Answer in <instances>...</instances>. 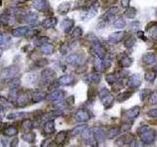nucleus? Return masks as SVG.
I'll use <instances>...</instances> for the list:
<instances>
[{
    "mask_svg": "<svg viewBox=\"0 0 157 147\" xmlns=\"http://www.w3.org/2000/svg\"><path fill=\"white\" fill-rule=\"evenodd\" d=\"M100 100L102 101L103 106H104L106 109H108V108H110L113 105V102H114L115 98H114V96L109 92L108 94H106V95L103 96V97H101Z\"/></svg>",
    "mask_w": 157,
    "mask_h": 147,
    "instance_id": "obj_17",
    "label": "nucleus"
},
{
    "mask_svg": "<svg viewBox=\"0 0 157 147\" xmlns=\"http://www.w3.org/2000/svg\"><path fill=\"white\" fill-rule=\"evenodd\" d=\"M38 19V16L35 12H31V13L27 14L26 16L24 17V21L28 24H34L35 23Z\"/></svg>",
    "mask_w": 157,
    "mask_h": 147,
    "instance_id": "obj_25",
    "label": "nucleus"
},
{
    "mask_svg": "<svg viewBox=\"0 0 157 147\" xmlns=\"http://www.w3.org/2000/svg\"><path fill=\"white\" fill-rule=\"evenodd\" d=\"M43 131L46 134H51L55 131V123L54 121H48L43 125Z\"/></svg>",
    "mask_w": 157,
    "mask_h": 147,
    "instance_id": "obj_22",
    "label": "nucleus"
},
{
    "mask_svg": "<svg viewBox=\"0 0 157 147\" xmlns=\"http://www.w3.org/2000/svg\"><path fill=\"white\" fill-rule=\"evenodd\" d=\"M120 132H121V129L119 128H110L106 132V137L109 138V139H113V138L119 135Z\"/></svg>",
    "mask_w": 157,
    "mask_h": 147,
    "instance_id": "obj_26",
    "label": "nucleus"
},
{
    "mask_svg": "<svg viewBox=\"0 0 157 147\" xmlns=\"http://www.w3.org/2000/svg\"><path fill=\"white\" fill-rule=\"evenodd\" d=\"M151 93V90L148 89V88H143V89H142V91H140V100L142 101H144L146 98L149 97V95Z\"/></svg>",
    "mask_w": 157,
    "mask_h": 147,
    "instance_id": "obj_41",
    "label": "nucleus"
},
{
    "mask_svg": "<svg viewBox=\"0 0 157 147\" xmlns=\"http://www.w3.org/2000/svg\"><path fill=\"white\" fill-rule=\"evenodd\" d=\"M118 63L122 68H130L133 65L134 60L126 53H121L118 56Z\"/></svg>",
    "mask_w": 157,
    "mask_h": 147,
    "instance_id": "obj_5",
    "label": "nucleus"
},
{
    "mask_svg": "<svg viewBox=\"0 0 157 147\" xmlns=\"http://www.w3.org/2000/svg\"><path fill=\"white\" fill-rule=\"evenodd\" d=\"M135 137L132 134H125V135L120 136L115 142V144L122 146V145H133L135 143Z\"/></svg>",
    "mask_w": 157,
    "mask_h": 147,
    "instance_id": "obj_6",
    "label": "nucleus"
},
{
    "mask_svg": "<svg viewBox=\"0 0 157 147\" xmlns=\"http://www.w3.org/2000/svg\"><path fill=\"white\" fill-rule=\"evenodd\" d=\"M125 46L127 48H132L133 46L135 44V38L134 36H130V37H128V38L125 40Z\"/></svg>",
    "mask_w": 157,
    "mask_h": 147,
    "instance_id": "obj_44",
    "label": "nucleus"
},
{
    "mask_svg": "<svg viewBox=\"0 0 157 147\" xmlns=\"http://www.w3.org/2000/svg\"><path fill=\"white\" fill-rule=\"evenodd\" d=\"M45 98L48 101H61L64 98V92L62 90H55L51 92L50 94H48Z\"/></svg>",
    "mask_w": 157,
    "mask_h": 147,
    "instance_id": "obj_12",
    "label": "nucleus"
},
{
    "mask_svg": "<svg viewBox=\"0 0 157 147\" xmlns=\"http://www.w3.org/2000/svg\"><path fill=\"white\" fill-rule=\"evenodd\" d=\"M139 113H140V107L139 106H134L133 108H131L130 110H128L126 112V117H127L128 120L135 121V118L139 116Z\"/></svg>",
    "mask_w": 157,
    "mask_h": 147,
    "instance_id": "obj_13",
    "label": "nucleus"
},
{
    "mask_svg": "<svg viewBox=\"0 0 157 147\" xmlns=\"http://www.w3.org/2000/svg\"><path fill=\"white\" fill-rule=\"evenodd\" d=\"M28 31H30V28L28 27H19L12 31V35L15 37H21V36L26 35Z\"/></svg>",
    "mask_w": 157,
    "mask_h": 147,
    "instance_id": "obj_18",
    "label": "nucleus"
},
{
    "mask_svg": "<svg viewBox=\"0 0 157 147\" xmlns=\"http://www.w3.org/2000/svg\"><path fill=\"white\" fill-rule=\"evenodd\" d=\"M119 75L117 74H115V73H110V74H107L105 75V79H106V82L109 83V85H112L113 83H115L116 82L119 81Z\"/></svg>",
    "mask_w": 157,
    "mask_h": 147,
    "instance_id": "obj_29",
    "label": "nucleus"
},
{
    "mask_svg": "<svg viewBox=\"0 0 157 147\" xmlns=\"http://www.w3.org/2000/svg\"><path fill=\"white\" fill-rule=\"evenodd\" d=\"M126 35L125 32H117L111 33L108 37V41L110 43H118L120 41H122L124 39V37Z\"/></svg>",
    "mask_w": 157,
    "mask_h": 147,
    "instance_id": "obj_10",
    "label": "nucleus"
},
{
    "mask_svg": "<svg viewBox=\"0 0 157 147\" xmlns=\"http://www.w3.org/2000/svg\"><path fill=\"white\" fill-rule=\"evenodd\" d=\"M66 138H67V132H66L65 131L60 132L55 137V142L56 143H58V144H62V143H64Z\"/></svg>",
    "mask_w": 157,
    "mask_h": 147,
    "instance_id": "obj_35",
    "label": "nucleus"
},
{
    "mask_svg": "<svg viewBox=\"0 0 157 147\" xmlns=\"http://www.w3.org/2000/svg\"><path fill=\"white\" fill-rule=\"evenodd\" d=\"M86 128L85 125H78L77 127L74 128L72 131H71V135L75 136V135H78V134H81L82 132V131Z\"/></svg>",
    "mask_w": 157,
    "mask_h": 147,
    "instance_id": "obj_37",
    "label": "nucleus"
},
{
    "mask_svg": "<svg viewBox=\"0 0 157 147\" xmlns=\"http://www.w3.org/2000/svg\"><path fill=\"white\" fill-rule=\"evenodd\" d=\"M23 139L26 142H28V143H32V142H35V134L34 132L26 133L23 135Z\"/></svg>",
    "mask_w": 157,
    "mask_h": 147,
    "instance_id": "obj_38",
    "label": "nucleus"
},
{
    "mask_svg": "<svg viewBox=\"0 0 157 147\" xmlns=\"http://www.w3.org/2000/svg\"><path fill=\"white\" fill-rule=\"evenodd\" d=\"M86 1H90V0H86Z\"/></svg>",
    "mask_w": 157,
    "mask_h": 147,
    "instance_id": "obj_61",
    "label": "nucleus"
},
{
    "mask_svg": "<svg viewBox=\"0 0 157 147\" xmlns=\"http://www.w3.org/2000/svg\"><path fill=\"white\" fill-rule=\"evenodd\" d=\"M114 27L116 28H123L126 27V21L123 18H118L114 22Z\"/></svg>",
    "mask_w": 157,
    "mask_h": 147,
    "instance_id": "obj_42",
    "label": "nucleus"
},
{
    "mask_svg": "<svg viewBox=\"0 0 157 147\" xmlns=\"http://www.w3.org/2000/svg\"><path fill=\"white\" fill-rule=\"evenodd\" d=\"M82 138H84V140H85L86 142H89V143L92 141V137H93V133L92 132V129H89L88 127H86L84 131H82Z\"/></svg>",
    "mask_w": 157,
    "mask_h": 147,
    "instance_id": "obj_28",
    "label": "nucleus"
},
{
    "mask_svg": "<svg viewBox=\"0 0 157 147\" xmlns=\"http://www.w3.org/2000/svg\"><path fill=\"white\" fill-rule=\"evenodd\" d=\"M46 97V94H45V92H42V91H38L35 92V93L32 94V100L34 103H38L40 101H42V100Z\"/></svg>",
    "mask_w": 157,
    "mask_h": 147,
    "instance_id": "obj_27",
    "label": "nucleus"
},
{
    "mask_svg": "<svg viewBox=\"0 0 157 147\" xmlns=\"http://www.w3.org/2000/svg\"><path fill=\"white\" fill-rule=\"evenodd\" d=\"M55 72L51 69H45L41 73V78L45 82H52V79L55 78Z\"/></svg>",
    "mask_w": 157,
    "mask_h": 147,
    "instance_id": "obj_15",
    "label": "nucleus"
},
{
    "mask_svg": "<svg viewBox=\"0 0 157 147\" xmlns=\"http://www.w3.org/2000/svg\"><path fill=\"white\" fill-rule=\"evenodd\" d=\"M92 133H93L94 139H95L97 143H103V142H104L106 133L104 132V131H103L101 128H94L92 131Z\"/></svg>",
    "mask_w": 157,
    "mask_h": 147,
    "instance_id": "obj_9",
    "label": "nucleus"
},
{
    "mask_svg": "<svg viewBox=\"0 0 157 147\" xmlns=\"http://www.w3.org/2000/svg\"><path fill=\"white\" fill-rule=\"evenodd\" d=\"M88 79L92 83H99L101 79V75L98 73H90L88 75Z\"/></svg>",
    "mask_w": 157,
    "mask_h": 147,
    "instance_id": "obj_32",
    "label": "nucleus"
},
{
    "mask_svg": "<svg viewBox=\"0 0 157 147\" xmlns=\"http://www.w3.org/2000/svg\"><path fill=\"white\" fill-rule=\"evenodd\" d=\"M111 66V61L110 60H107V59H100V58H97L95 59L94 61V65H93V68L95 72H103L104 70H106L107 68H109Z\"/></svg>",
    "mask_w": 157,
    "mask_h": 147,
    "instance_id": "obj_3",
    "label": "nucleus"
},
{
    "mask_svg": "<svg viewBox=\"0 0 157 147\" xmlns=\"http://www.w3.org/2000/svg\"><path fill=\"white\" fill-rule=\"evenodd\" d=\"M34 7L36 10L44 11L46 8H48V3L46 0H35L34 2Z\"/></svg>",
    "mask_w": 157,
    "mask_h": 147,
    "instance_id": "obj_23",
    "label": "nucleus"
},
{
    "mask_svg": "<svg viewBox=\"0 0 157 147\" xmlns=\"http://www.w3.org/2000/svg\"><path fill=\"white\" fill-rule=\"evenodd\" d=\"M28 97L26 95H19L17 96V103L19 104V106H25L28 104Z\"/></svg>",
    "mask_w": 157,
    "mask_h": 147,
    "instance_id": "obj_43",
    "label": "nucleus"
},
{
    "mask_svg": "<svg viewBox=\"0 0 157 147\" xmlns=\"http://www.w3.org/2000/svg\"><path fill=\"white\" fill-rule=\"evenodd\" d=\"M135 15H137V9L134 7H128L125 13H124V16L128 19H134Z\"/></svg>",
    "mask_w": 157,
    "mask_h": 147,
    "instance_id": "obj_33",
    "label": "nucleus"
},
{
    "mask_svg": "<svg viewBox=\"0 0 157 147\" xmlns=\"http://www.w3.org/2000/svg\"><path fill=\"white\" fill-rule=\"evenodd\" d=\"M57 25V19L56 18H47L43 20L42 22V27L44 28H54Z\"/></svg>",
    "mask_w": 157,
    "mask_h": 147,
    "instance_id": "obj_24",
    "label": "nucleus"
},
{
    "mask_svg": "<svg viewBox=\"0 0 157 147\" xmlns=\"http://www.w3.org/2000/svg\"><path fill=\"white\" fill-rule=\"evenodd\" d=\"M146 31L149 32V35L152 39L157 40V23L156 22H151L149 24H147Z\"/></svg>",
    "mask_w": 157,
    "mask_h": 147,
    "instance_id": "obj_14",
    "label": "nucleus"
},
{
    "mask_svg": "<svg viewBox=\"0 0 157 147\" xmlns=\"http://www.w3.org/2000/svg\"><path fill=\"white\" fill-rule=\"evenodd\" d=\"M156 79V73L151 71V72H146L144 74V79L147 82H153Z\"/></svg>",
    "mask_w": 157,
    "mask_h": 147,
    "instance_id": "obj_40",
    "label": "nucleus"
},
{
    "mask_svg": "<svg viewBox=\"0 0 157 147\" xmlns=\"http://www.w3.org/2000/svg\"><path fill=\"white\" fill-rule=\"evenodd\" d=\"M82 33H84V32H82V28L77 27V28L73 31L72 36H73V37H76V38H77V37H81V36L82 35Z\"/></svg>",
    "mask_w": 157,
    "mask_h": 147,
    "instance_id": "obj_48",
    "label": "nucleus"
},
{
    "mask_svg": "<svg viewBox=\"0 0 157 147\" xmlns=\"http://www.w3.org/2000/svg\"><path fill=\"white\" fill-rule=\"evenodd\" d=\"M156 16H157V10H156Z\"/></svg>",
    "mask_w": 157,
    "mask_h": 147,
    "instance_id": "obj_60",
    "label": "nucleus"
},
{
    "mask_svg": "<svg viewBox=\"0 0 157 147\" xmlns=\"http://www.w3.org/2000/svg\"><path fill=\"white\" fill-rule=\"evenodd\" d=\"M22 125H23L24 131H26V132H28L31 129H32V123L30 120H25L22 123Z\"/></svg>",
    "mask_w": 157,
    "mask_h": 147,
    "instance_id": "obj_47",
    "label": "nucleus"
},
{
    "mask_svg": "<svg viewBox=\"0 0 157 147\" xmlns=\"http://www.w3.org/2000/svg\"><path fill=\"white\" fill-rule=\"evenodd\" d=\"M134 92L133 91H124L122 93H120L118 96H117V101L118 102H124L128 100L132 95H133Z\"/></svg>",
    "mask_w": 157,
    "mask_h": 147,
    "instance_id": "obj_31",
    "label": "nucleus"
},
{
    "mask_svg": "<svg viewBox=\"0 0 157 147\" xmlns=\"http://www.w3.org/2000/svg\"><path fill=\"white\" fill-rule=\"evenodd\" d=\"M118 11H119L118 7H116V6H112V7H110L109 9L105 12V14L102 16V18H101V19L104 20L106 23H107V22H110V21L112 20L113 17L118 13Z\"/></svg>",
    "mask_w": 157,
    "mask_h": 147,
    "instance_id": "obj_11",
    "label": "nucleus"
},
{
    "mask_svg": "<svg viewBox=\"0 0 157 147\" xmlns=\"http://www.w3.org/2000/svg\"><path fill=\"white\" fill-rule=\"evenodd\" d=\"M22 116H26V114H24V113H11L7 116V119L8 120H14L16 118L18 117H22Z\"/></svg>",
    "mask_w": 157,
    "mask_h": 147,
    "instance_id": "obj_50",
    "label": "nucleus"
},
{
    "mask_svg": "<svg viewBox=\"0 0 157 147\" xmlns=\"http://www.w3.org/2000/svg\"><path fill=\"white\" fill-rule=\"evenodd\" d=\"M147 115L149 117H153V118H156L157 117V109H151L147 112Z\"/></svg>",
    "mask_w": 157,
    "mask_h": 147,
    "instance_id": "obj_53",
    "label": "nucleus"
},
{
    "mask_svg": "<svg viewBox=\"0 0 157 147\" xmlns=\"http://www.w3.org/2000/svg\"><path fill=\"white\" fill-rule=\"evenodd\" d=\"M67 102L70 105H73L74 102H75V97H74V96H70V97H68V99H67Z\"/></svg>",
    "mask_w": 157,
    "mask_h": 147,
    "instance_id": "obj_56",
    "label": "nucleus"
},
{
    "mask_svg": "<svg viewBox=\"0 0 157 147\" xmlns=\"http://www.w3.org/2000/svg\"><path fill=\"white\" fill-rule=\"evenodd\" d=\"M138 133L139 134L140 140L144 144H151L153 143L156 138V132L154 129H149L147 125H142L138 129Z\"/></svg>",
    "mask_w": 157,
    "mask_h": 147,
    "instance_id": "obj_1",
    "label": "nucleus"
},
{
    "mask_svg": "<svg viewBox=\"0 0 157 147\" xmlns=\"http://www.w3.org/2000/svg\"><path fill=\"white\" fill-rule=\"evenodd\" d=\"M74 82V78L71 75H65L58 79V83L61 85H70Z\"/></svg>",
    "mask_w": 157,
    "mask_h": 147,
    "instance_id": "obj_19",
    "label": "nucleus"
},
{
    "mask_svg": "<svg viewBox=\"0 0 157 147\" xmlns=\"http://www.w3.org/2000/svg\"><path fill=\"white\" fill-rule=\"evenodd\" d=\"M17 142H18V138H15V140H14V141L12 140V144H11V145H12V146H13V145H14V146H15V145H17Z\"/></svg>",
    "mask_w": 157,
    "mask_h": 147,
    "instance_id": "obj_57",
    "label": "nucleus"
},
{
    "mask_svg": "<svg viewBox=\"0 0 157 147\" xmlns=\"http://www.w3.org/2000/svg\"><path fill=\"white\" fill-rule=\"evenodd\" d=\"M137 35H138L139 38L142 39L143 41H146V40H147L146 36H145V35H144L143 32H137Z\"/></svg>",
    "mask_w": 157,
    "mask_h": 147,
    "instance_id": "obj_54",
    "label": "nucleus"
},
{
    "mask_svg": "<svg viewBox=\"0 0 157 147\" xmlns=\"http://www.w3.org/2000/svg\"><path fill=\"white\" fill-rule=\"evenodd\" d=\"M152 71H153V72H155V73H157V64L155 66H153V68H152Z\"/></svg>",
    "mask_w": 157,
    "mask_h": 147,
    "instance_id": "obj_58",
    "label": "nucleus"
},
{
    "mask_svg": "<svg viewBox=\"0 0 157 147\" xmlns=\"http://www.w3.org/2000/svg\"><path fill=\"white\" fill-rule=\"evenodd\" d=\"M10 41V36H8L6 35H2L0 32V44H6Z\"/></svg>",
    "mask_w": 157,
    "mask_h": 147,
    "instance_id": "obj_49",
    "label": "nucleus"
},
{
    "mask_svg": "<svg viewBox=\"0 0 157 147\" xmlns=\"http://www.w3.org/2000/svg\"><path fill=\"white\" fill-rule=\"evenodd\" d=\"M20 83L21 82H20L19 79H13V78H12L11 81L9 82L8 85H9V87L11 88V89H13V88H17L20 85Z\"/></svg>",
    "mask_w": 157,
    "mask_h": 147,
    "instance_id": "obj_46",
    "label": "nucleus"
},
{
    "mask_svg": "<svg viewBox=\"0 0 157 147\" xmlns=\"http://www.w3.org/2000/svg\"><path fill=\"white\" fill-rule=\"evenodd\" d=\"M40 51L43 54H46V55H49L53 52V46L49 43H45L43 45L40 46Z\"/></svg>",
    "mask_w": 157,
    "mask_h": 147,
    "instance_id": "obj_36",
    "label": "nucleus"
},
{
    "mask_svg": "<svg viewBox=\"0 0 157 147\" xmlns=\"http://www.w3.org/2000/svg\"><path fill=\"white\" fill-rule=\"evenodd\" d=\"M142 62L145 65H152L156 62V55L153 52H147L142 56Z\"/></svg>",
    "mask_w": 157,
    "mask_h": 147,
    "instance_id": "obj_16",
    "label": "nucleus"
},
{
    "mask_svg": "<svg viewBox=\"0 0 157 147\" xmlns=\"http://www.w3.org/2000/svg\"><path fill=\"white\" fill-rule=\"evenodd\" d=\"M3 133H4V135H6V136H15L18 134V129L15 127H9L6 129H4Z\"/></svg>",
    "mask_w": 157,
    "mask_h": 147,
    "instance_id": "obj_34",
    "label": "nucleus"
},
{
    "mask_svg": "<svg viewBox=\"0 0 157 147\" xmlns=\"http://www.w3.org/2000/svg\"><path fill=\"white\" fill-rule=\"evenodd\" d=\"M74 26V21L72 19H65L61 24V28L64 31L65 33H68L71 31V28Z\"/></svg>",
    "mask_w": 157,
    "mask_h": 147,
    "instance_id": "obj_21",
    "label": "nucleus"
},
{
    "mask_svg": "<svg viewBox=\"0 0 157 147\" xmlns=\"http://www.w3.org/2000/svg\"><path fill=\"white\" fill-rule=\"evenodd\" d=\"M148 102L150 103V105L157 104V91L151 92L149 97H148Z\"/></svg>",
    "mask_w": 157,
    "mask_h": 147,
    "instance_id": "obj_45",
    "label": "nucleus"
},
{
    "mask_svg": "<svg viewBox=\"0 0 157 147\" xmlns=\"http://www.w3.org/2000/svg\"><path fill=\"white\" fill-rule=\"evenodd\" d=\"M140 27V23L139 22V21H135V22H133L131 24V28L134 29V31H137V29H139Z\"/></svg>",
    "mask_w": 157,
    "mask_h": 147,
    "instance_id": "obj_51",
    "label": "nucleus"
},
{
    "mask_svg": "<svg viewBox=\"0 0 157 147\" xmlns=\"http://www.w3.org/2000/svg\"><path fill=\"white\" fill-rule=\"evenodd\" d=\"M19 73V67L17 66H10L2 70L1 73V79H8L14 78L16 75Z\"/></svg>",
    "mask_w": 157,
    "mask_h": 147,
    "instance_id": "obj_4",
    "label": "nucleus"
},
{
    "mask_svg": "<svg viewBox=\"0 0 157 147\" xmlns=\"http://www.w3.org/2000/svg\"><path fill=\"white\" fill-rule=\"evenodd\" d=\"M142 83V77H140L139 74H134L132 75L131 77L128 79V86L132 88H137Z\"/></svg>",
    "mask_w": 157,
    "mask_h": 147,
    "instance_id": "obj_8",
    "label": "nucleus"
},
{
    "mask_svg": "<svg viewBox=\"0 0 157 147\" xmlns=\"http://www.w3.org/2000/svg\"><path fill=\"white\" fill-rule=\"evenodd\" d=\"M66 61H67V63L70 65H78L81 63V57L78 54L73 53V54H70V55L67 57Z\"/></svg>",
    "mask_w": 157,
    "mask_h": 147,
    "instance_id": "obj_20",
    "label": "nucleus"
},
{
    "mask_svg": "<svg viewBox=\"0 0 157 147\" xmlns=\"http://www.w3.org/2000/svg\"><path fill=\"white\" fill-rule=\"evenodd\" d=\"M130 2L131 0H121V6L123 8H125V9H127L128 7H130Z\"/></svg>",
    "mask_w": 157,
    "mask_h": 147,
    "instance_id": "obj_52",
    "label": "nucleus"
},
{
    "mask_svg": "<svg viewBox=\"0 0 157 147\" xmlns=\"http://www.w3.org/2000/svg\"><path fill=\"white\" fill-rule=\"evenodd\" d=\"M92 39L90 41H92V48L93 53L97 56V58L105 59L106 55H107L106 49L103 47L102 44L99 42V40L95 36H93V35H92Z\"/></svg>",
    "mask_w": 157,
    "mask_h": 147,
    "instance_id": "obj_2",
    "label": "nucleus"
},
{
    "mask_svg": "<svg viewBox=\"0 0 157 147\" xmlns=\"http://www.w3.org/2000/svg\"><path fill=\"white\" fill-rule=\"evenodd\" d=\"M75 118H76L77 122H80V123H86V122L90 120V115L86 110L80 109V110H78L76 112Z\"/></svg>",
    "mask_w": 157,
    "mask_h": 147,
    "instance_id": "obj_7",
    "label": "nucleus"
},
{
    "mask_svg": "<svg viewBox=\"0 0 157 147\" xmlns=\"http://www.w3.org/2000/svg\"><path fill=\"white\" fill-rule=\"evenodd\" d=\"M70 8H71V4H70L69 2L61 3L58 6V12L61 15H65L70 11Z\"/></svg>",
    "mask_w": 157,
    "mask_h": 147,
    "instance_id": "obj_30",
    "label": "nucleus"
},
{
    "mask_svg": "<svg viewBox=\"0 0 157 147\" xmlns=\"http://www.w3.org/2000/svg\"><path fill=\"white\" fill-rule=\"evenodd\" d=\"M2 54H3V48H1V47H0V58H1Z\"/></svg>",
    "mask_w": 157,
    "mask_h": 147,
    "instance_id": "obj_59",
    "label": "nucleus"
},
{
    "mask_svg": "<svg viewBox=\"0 0 157 147\" xmlns=\"http://www.w3.org/2000/svg\"><path fill=\"white\" fill-rule=\"evenodd\" d=\"M49 42V38L46 36H41V37H38V38H36L35 40V46H41V45H43L45 43H48Z\"/></svg>",
    "mask_w": 157,
    "mask_h": 147,
    "instance_id": "obj_39",
    "label": "nucleus"
},
{
    "mask_svg": "<svg viewBox=\"0 0 157 147\" xmlns=\"http://www.w3.org/2000/svg\"><path fill=\"white\" fill-rule=\"evenodd\" d=\"M105 25H106V22H105V21L103 20V19H101V20H100V22L98 23L97 28H103L105 27Z\"/></svg>",
    "mask_w": 157,
    "mask_h": 147,
    "instance_id": "obj_55",
    "label": "nucleus"
}]
</instances>
